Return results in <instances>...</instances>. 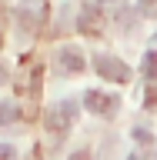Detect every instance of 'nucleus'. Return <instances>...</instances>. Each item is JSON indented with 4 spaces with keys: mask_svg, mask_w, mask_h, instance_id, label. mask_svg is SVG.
<instances>
[{
    "mask_svg": "<svg viewBox=\"0 0 157 160\" xmlns=\"http://www.w3.org/2000/svg\"><path fill=\"white\" fill-rule=\"evenodd\" d=\"M94 67H97V73H100L104 80H114V83L130 80V67L124 63V60L110 57V53H97V57H94Z\"/></svg>",
    "mask_w": 157,
    "mask_h": 160,
    "instance_id": "obj_1",
    "label": "nucleus"
},
{
    "mask_svg": "<svg viewBox=\"0 0 157 160\" xmlns=\"http://www.w3.org/2000/svg\"><path fill=\"white\" fill-rule=\"evenodd\" d=\"M74 120H77V103H74V100H64V103H57V107H50L47 127L54 130V133H64Z\"/></svg>",
    "mask_w": 157,
    "mask_h": 160,
    "instance_id": "obj_2",
    "label": "nucleus"
},
{
    "mask_svg": "<svg viewBox=\"0 0 157 160\" xmlns=\"http://www.w3.org/2000/svg\"><path fill=\"white\" fill-rule=\"evenodd\" d=\"M57 60H60V67L67 70V73H80V70L87 67V60H84V53H80L77 47H64Z\"/></svg>",
    "mask_w": 157,
    "mask_h": 160,
    "instance_id": "obj_3",
    "label": "nucleus"
},
{
    "mask_svg": "<svg viewBox=\"0 0 157 160\" xmlns=\"http://www.w3.org/2000/svg\"><path fill=\"white\" fill-rule=\"evenodd\" d=\"M87 107L94 113H110V110L117 107V97H110V93H100V90H87Z\"/></svg>",
    "mask_w": 157,
    "mask_h": 160,
    "instance_id": "obj_4",
    "label": "nucleus"
},
{
    "mask_svg": "<svg viewBox=\"0 0 157 160\" xmlns=\"http://www.w3.org/2000/svg\"><path fill=\"white\" fill-rule=\"evenodd\" d=\"M97 10H90V7H84V13H80V30H84V33H90V30H97L94 27V23H97Z\"/></svg>",
    "mask_w": 157,
    "mask_h": 160,
    "instance_id": "obj_5",
    "label": "nucleus"
},
{
    "mask_svg": "<svg viewBox=\"0 0 157 160\" xmlns=\"http://www.w3.org/2000/svg\"><path fill=\"white\" fill-rule=\"evenodd\" d=\"M17 117H20V110L13 103H0V123H13Z\"/></svg>",
    "mask_w": 157,
    "mask_h": 160,
    "instance_id": "obj_6",
    "label": "nucleus"
},
{
    "mask_svg": "<svg viewBox=\"0 0 157 160\" xmlns=\"http://www.w3.org/2000/svg\"><path fill=\"white\" fill-rule=\"evenodd\" d=\"M144 103H147V107H154V103H157V77H150V80H147V93H144Z\"/></svg>",
    "mask_w": 157,
    "mask_h": 160,
    "instance_id": "obj_7",
    "label": "nucleus"
},
{
    "mask_svg": "<svg viewBox=\"0 0 157 160\" xmlns=\"http://www.w3.org/2000/svg\"><path fill=\"white\" fill-rule=\"evenodd\" d=\"M144 67H147L150 77H157V50H150L147 57H144Z\"/></svg>",
    "mask_w": 157,
    "mask_h": 160,
    "instance_id": "obj_8",
    "label": "nucleus"
},
{
    "mask_svg": "<svg viewBox=\"0 0 157 160\" xmlns=\"http://www.w3.org/2000/svg\"><path fill=\"white\" fill-rule=\"evenodd\" d=\"M17 153H13V147L10 143H0V160H13Z\"/></svg>",
    "mask_w": 157,
    "mask_h": 160,
    "instance_id": "obj_9",
    "label": "nucleus"
},
{
    "mask_svg": "<svg viewBox=\"0 0 157 160\" xmlns=\"http://www.w3.org/2000/svg\"><path fill=\"white\" fill-rule=\"evenodd\" d=\"M134 137H137L140 143H150V133H147V130H144V127H137V130H134Z\"/></svg>",
    "mask_w": 157,
    "mask_h": 160,
    "instance_id": "obj_10",
    "label": "nucleus"
},
{
    "mask_svg": "<svg viewBox=\"0 0 157 160\" xmlns=\"http://www.w3.org/2000/svg\"><path fill=\"white\" fill-rule=\"evenodd\" d=\"M154 3H157V0H140V7H144V13H150V10H154Z\"/></svg>",
    "mask_w": 157,
    "mask_h": 160,
    "instance_id": "obj_11",
    "label": "nucleus"
},
{
    "mask_svg": "<svg viewBox=\"0 0 157 160\" xmlns=\"http://www.w3.org/2000/svg\"><path fill=\"white\" fill-rule=\"evenodd\" d=\"M70 160H90V153H87V150H77V153H74Z\"/></svg>",
    "mask_w": 157,
    "mask_h": 160,
    "instance_id": "obj_12",
    "label": "nucleus"
},
{
    "mask_svg": "<svg viewBox=\"0 0 157 160\" xmlns=\"http://www.w3.org/2000/svg\"><path fill=\"white\" fill-rule=\"evenodd\" d=\"M3 80H7V70H3V63H0V83H3Z\"/></svg>",
    "mask_w": 157,
    "mask_h": 160,
    "instance_id": "obj_13",
    "label": "nucleus"
},
{
    "mask_svg": "<svg viewBox=\"0 0 157 160\" xmlns=\"http://www.w3.org/2000/svg\"><path fill=\"white\" fill-rule=\"evenodd\" d=\"M130 160H147V157H140V153H134V157H130Z\"/></svg>",
    "mask_w": 157,
    "mask_h": 160,
    "instance_id": "obj_14",
    "label": "nucleus"
}]
</instances>
